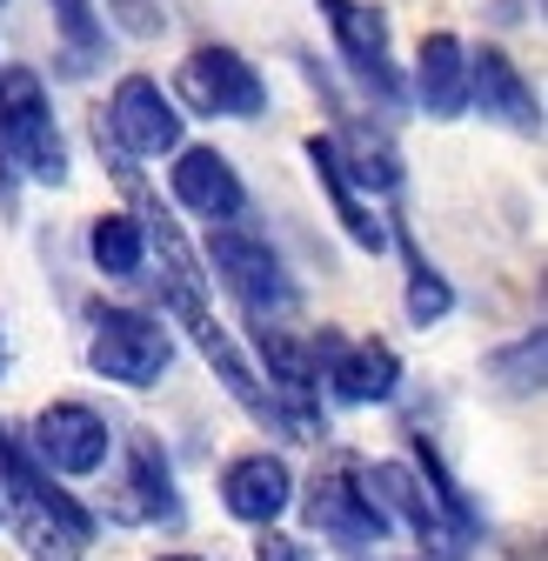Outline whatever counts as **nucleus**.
<instances>
[{
	"mask_svg": "<svg viewBox=\"0 0 548 561\" xmlns=\"http://www.w3.org/2000/svg\"><path fill=\"white\" fill-rule=\"evenodd\" d=\"M0 515H8L14 541L27 548V561H88L94 541V515L54 488V474L0 428Z\"/></svg>",
	"mask_w": 548,
	"mask_h": 561,
	"instance_id": "obj_1",
	"label": "nucleus"
},
{
	"mask_svg": "<svg viewBox=\"0 0 548 561\" xmlns=\"http://www.w3.org/2000/svg\"><path fill=\"white\" fill-rule=\"evenodd\" d=\"M0 161L41 187L67 181V140L34 67H0Z\"/></svg>",
	"mask_w": 548,
	"mask_h": 561,
	"instance_id": "obj_2",
	"label": "nucleus"
},
{
	"mask_svg": "<svg viewBox=\"0 0 548 561\" xmlns=\"http://www.w3.org/2000/svg\"><path fill=\"white\" fill-rule=\"evenodd\" d=\"M174 107H194V114H208V121H261L267 114V81L254 75V60L208 41V47H194L181 67H174Z\"/></svg>",
	"mask_w": 548,
	"mask_h": 561,
	"instance_id": "obj_3",
	"label": "nucleus"
},
{
	"mask_svg": "<svg viewBox=\"0 0 548 561\" xmlns=\"http://www.w3.org/2000/svg\"><path fill=\"white\" fill-rule=\"evenodd\" d=\"M174 362V341L155 314L141 308H101L88 334V368L107 375L114 388H155Z\"/></svg>",
	"mask_w": 548,
	"mask_h": 561,
	"instance_id": "obj_4",
	"label": "nucleus"
},
{
	"mask_svg": "<svg viewBox=\"0 0 548 561\" xmlns=\"http://www.w3.org/2000/svg\"><path fill=\"white\" fill-rule=\"evenodd\" d=\"M101 134H114V148L127 161H161L174 148H187V121L174 107V94L148 75H127L114 81L107 94V114H101Z\"/></svg>",
	"mask_w": 548,
	"mask_h": 561,
	"instance_id": "obj_5",
	"label": "nucleus"
},
{
	"mask_svg": "<svg viewBox=\"0 0 548 561\" xmlns=\"http://www.w3.org/2000/svg\"><path fill=\"white\" fill-rule=\"evenodd\" d=\"M208 261H215V274L228 280V295L254 314V321H274V314H288L295 308V288H288V267H282V254L267 248V234H254V228H208Z\"/></svg>",
	"mask_w": 548,
	"mask_h": 561,
	"instance_id": "obj_6",
	"label": "nucleus"
},
{
	"mask_svg": "<svg viewBox=\"0 0 548 561\" xmlns=\"http://www.w3.org/2000/svg\"><path fill=\"white\" fill-rule=\"evenodd\" d=\"M362 488L381 502V515L388 522H408V535H415L435 561H461L468 554V528H455L448 522V508L429 495V481L415 474V468H401V461H375V468H362Z\"/></svg>",
	"mask_w": 548,
	"mask_h": 561,
	"instance_id": "obj_7",
	"label": "nucleus"
},
{
	"mask_svg": "<svg viewBox=\"0 0 548 561\" xmlns=\"http://www.w3.org/2000/svg\"><path fill=\"white\" fill-rule=\"evenodd\" d=\"M107 455H114V435L88 401H47L34 414V461L47 474H101Z\"/></svg>",
	"mask_w": 548,
	"mask_h": 561,
	"instance_id": "obj_8",
	"label": "nucleus"
},
{
	"mask_svg": "<svg viewBox=\"0 0 548 561\" xmlns=\"http://www.w3.org/2000/svg\"><path fill=\"white\" fill-rule=\"evenodd\" d=\"M328 34H334V54L355 67V81L381 101H401V81H395V60H388V14L375 0H315Z\"/></svg>",
	"mask_w": 548,
	"mask_h": 561,
	"instance_id": "obj_9",
	"label": "nucleus"
},
{
	"mask_svg": "<svg viewBox=\"0 0 548 561\" xmlns=\"http://www.w3.org/2000/svg\"><path fill=\"white\" fill-rule=\"evenodd\" d=\"M308 522H315L328 541H341V548H375V541L388 535V515H381V502L362 488V468H355V461H334L328 474H315Z\"/></svg>",
	"mask_w": 548,
	"mask_h": 561,
	"instance_id": "obj_10",
	"label": "nucleus"
},
{
	"mask_svg": "<svg viewBox=\"0 0 548 561\" xmlns=\"http://www.w3.org/2000/svg\"><path fill=\"white\" fill-rule=\"evenodd\" d=\"M174 201L187 207L194 221H208V228H228L248 215V187L235 174V161L221 148H174V174H168Z\"/></svg>",
	"mask_w": 548,
	"mask_h": 561,
	"instance_id": "obj_11",
	"label": "nucleus"
},
{
	"mask_svg": "<svg viewBox=\"0 0 548 561\" xmlns=\"http://www.w3.org/2000/svg\"><path fill=\"white\" fill-rule=\"evenodd\" d=\"M468 107H482L489 121H502V127H515V134H541V101H535V88L522 81V67L502 54V47H475L468 54Z\"/></svg>",
	"mask_w": 548,
	"mask_h": 561,
	"instance_id": "obj_12",
	"label": "nucleus"
},
{
	"mask_svg": "<svg viewBox=\"0 0 548 561\" xmlns=\"http://www.w3.org/2000/svg\"><path fill=\"white\" fill-rule=\"evenodd\" d=\"M288 502H295V468H288L282 455H267V448H261V455L228 461V474H221V508H228L235 522L267 528Z\"/></svg>",
	"mask_w": 548,
	"mask_h": 561,
	"instance_id": "obj_13",
	"label": "nucleus"
},
{
	"mask_svg": "<svg viewBox=\"0 0 548 561\" xmlns=\"http://www.w3.org/2000/svg\"><path fill=\"white\" fill-rule=\"evenodd\" d=\"M308 168H315V181H321V194H328V207H334V221L349 228V241H355L362 254H381L395 234H388V221L375 215V194H362V187L349 181V168H341V154H334L328 134H308Z\"/></svg>",
	"mask_w": 548,
	"mask_h": 561,
	"instance_id": "obj_14",
	"label": "nucleus"
},
{
	"mask_svg": "<svg viewBox=\"0 0 548 561\" xmlns=\"http://www.w3.org/2000/svg\"><path fill=\"white\" fill-rule=\"evenodd\" d=\"M328 388L349 408H375L395 401L401 388V355L388 341H328Z\"/></svg>",
	"mask_w": 548,
	"mask_h": 561,
	"instance_id": "obj_15",
	"label": "nucleus"
},
{
	"mask_svg": "<svg viewBox=\"0 0 548 561\" xmlns=\"http://www.w3.org/2000/svg\"><path fill=\"white\" fill-rule=\"evenodd\" d=\"M415 101L429 121H461L468 114V47L455 34H422L415 47Z\"/></svg>",
	"mask_w": 548,
	"mask_h": 561,
	"instance_id": "obj_16",
	"label": "nucleus"
},
{
	"mask_svg": "<svg viewBox=\"0 0 548 561\" xmlns=\"http://www.w3.org/2000/svg\"><path fill=\"white\" fill-rule=\"evenodd\" d=\"M127 515L134 522H181V495H174V474L161 461L155 442H134L127 448Z\"/></svg>",
	"mask_w": 548,
	"mask_h": 561,
	"instance_id": "obj_17",
	"label": "nucleus"
},
{
	"mask_svg": "<svg viewBox=\"0 0 548 561\" xmlns=\"http://www.w3.org/2000/svg\"><path fill=\"white\" fill-rule=\"evenodd\" d=\"M88 261L107 280H134V274L148 267V228H141V215H101L88 228Z\"/></svg>",
	"mask_w": 548,
	"mask_h": 561,
	"instance_id": "obj_18",
	"label": "nucleus"
},
{
	"mask_svg": "<svg viewBox=\"0 0 548 561\" xmlns=\"http://www.w3.org/2000/svg\"><path fill=\"white\" fill-rule=\"evenodd\" d=\"M334 154H341V168H349V181L362 194H395L401 187V161H395V148L381 134H349V140H334Z\"/></svg>",
	"mask_w": 548,
	"mask_h": 561,
	"instance_id": "obj_19",
	"label": "nucleus"
},
{
	"mask_svg": "<svg viewBox=\"0 0 548 561\" xmlns=\"http://www.w3.org/2000/svg\"><path fill=\"white\" fill-rule=\"evenodd\" d=\"M54 8V27H60V41H67V67L75 75H88V67L107 54V21H101V8L94 0H47Z\"/></svg>",
	"mask_w": 548,
	"mask_h": 561,
	"instance_id": "obj_20",
	"label": "nucleus"
},
{
	"mask_svg": "<svg viewBox=\"0 0 548 561\" xmlns=\"http://www.w3.org/2000/svg\"><path fill=\"white\" fill-rule=\"evenodd\" d=\"M401 254H408V321H415V328H435V321L455 308V288L442 280V267L422 261V248L408 241V234H401Z\"/></svg>",
	"mask_w": 548,
	"mask_h": 561,
	"instance_id": "obj_21",
	"label": "nucleus"
},
{
	"mask_svg": "<svg viewBox=\"0 0 548 561\" xmlns=\"http://www.w3.org/2000/svg\"><path fill=\"white\" fill-rule=\"evenodd\" d=\"M495 368L509 375V388H515V394H535V388H541V328H535V334H522L515 347H502Z\"/></svg>",
	"mask_w": 548,
	"mask_h": 561,
	"instance_id": "obj_22",
	"label": "nucleus"
},
{
	"mask_svg": "<svg viewBox=\"0 0 548 561\" xmlns=\"http://www.w3.org/2000/svg\"><path fill=\"white\" fill-rule=\"evenodd\" d=\"M107 8L121 14V27H127L134 41H148V34H161V8H155V0H107Z\"/></svg>",
	"mask_w": 548,
	"mask_h": 561,
	"instance_id": "obj_23",
	"label": "nucleus"
},
{
	"mask_svg": "<svg viewBox=\"0 0 548 561\" xmlns=\"http://www.w3.org/2000/svg\"><path fill=\"white\" fill-rule=\"evenodd\" d=\"M254 561H308V548H301L295 535H274V528H261V541H254Z\"/></svg>",
	"mask_w": 548,
	"mask_h": 561,
	"instance_id": "obj_24",
	"label": "nucleus"
},
{
	"mask_svg": "<svg viewBox=\"0 0 548 561\" xmlns=\"http://www.w3.org/2000/svg\"><path fill=\"white\" fill-rule=\"evenodd\" d=\"M0 368H8V328H0Z\"/></svg>",
	"mask_w": 548,
	"mask_h": 561,
	"instance_id": "obj_25",
	"label": "nucleus"
},
{
	"mask_svg": "<svg viewBox=\"0 0 548 561\" xmlns=\"http://www.w3.org/2000/svg\"><path fill=\"white\" fill-rule=\"evenodd\" d=\"M161 561H201V554H161Z\"/></svg>",
	"mask_w": 548,
	"mask_h": 561,
	"instance_id": "obj_26",
	"label": "nucleus"
},
{
	"mask_svg": "<svg viewBox=\"0 0 548 561\" xmlns=\"http://www.w3.org/2000/svg\"><path fill=\"white\" fill-rule=\"evenodd\" d=\"M0 8H8V0H0Z\"/></svg>",
	"mask_w": 548,
	"mask_h": 561,
	"instance_id": "obj_27",
	"label": "nucleus"
}]
</instances>
